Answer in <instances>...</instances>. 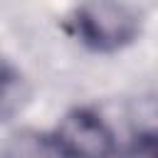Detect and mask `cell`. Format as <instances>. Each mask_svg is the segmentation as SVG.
<instances>
[{
	"instance_id": "6da1fadb",
	"label": "cell",
	"mask_w": 158,
	"mask_h": 158,
	"mask_svg": "<svg viewBox=\"0 0 158 158\" xmlns=\"http://www.w3.org/2000/svg\"><path fill=\"white\" fill-rule=\"evenodd\" d=\"M141 30V12L126 0H81L64 17V32L94 54H116L131 47Z\"/></svg>"
},
{
	"instance_id": "7a4b0ae2",
	"label": "cell",
	"mask_w": 158,
	"mask_h": 158,
	"mask_svg": "<svg viewBox=\"0 0 158 158\" xmlns=\"http://www.w3.org/2000/svg\"><path fill=\"white\" fill-rule=\"evenodd\" d=\"M59 158H116L118 138L109 121L91 106H72L47 131Z\"/></svg>"
},
{
	"instance_id": "3957f363",
	"label": "cell",
	"mask_w": 158,
	"mask_h": 158,
	"mask_svg": "<svg viewBox=\"0 0 158 158\" xmlns=\"http://www.w3.org/2000/svg\"><path fill=\"white\" fill-rule=\"evenodd\" d=\"M0 158H59L47 138V131L22 128L5 138L0 146Z\"/></svg>"
},
{
	"instance_id": "277c9868",
	"label": "cell",
	"mask_w": 158,
	"mask_h": 158,
	"mask_svg": "<svg viewBox=\"0 0 158 158\" xmlns=\"http://www.w3.org/2000/svg\"><path fill=\"white\" fill-rule=\"evenodd\" d=\"M116 158H156V131L153 126L138 128L126 146L118 148Z\"/></svg>"
},
{
	"instance_id": "5b68a950",
	"label": "cell",
	"mask_w": 158,
	"mask_h": 158,
	"mask_svg": "<svg viewBox=\"0 0 158 158\" xmlns=\"http://www.w3.org/2000/svg\"><path fill=\"white\" fill-rule=\"evenodd\" d=\"M15 81H17V72H15V67H12L5 57H0V101L7 96V91L15 86Z\"/></svg>"
}]
</instances>
